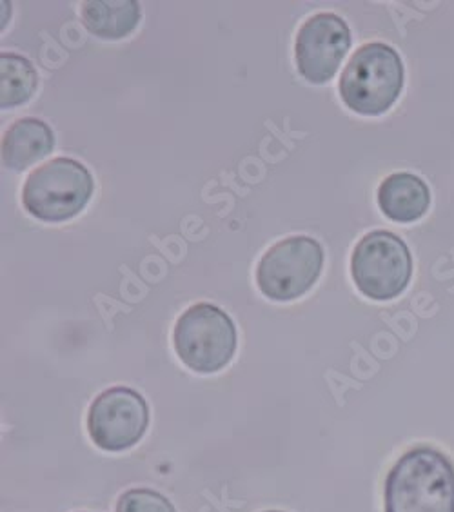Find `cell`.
Returning a JSON list of instances; mask_svg holds the SVG:
<instances>
[{"label":"cell","mask_w":454,"mask_h":512,"mask_svg":"<svg viewBox=\"0 0 454 512\" xmlns=\"http://www.w3.org/2000/svg\"><path fill=\"white\" fill-rule=\"evenodd\" d=\"M384 512H454V465L442 451L420 445L387 474Z\"/></svg>","instance_id":"cell-1"},{"label":"cell","mask_w":454,"mask_h":512,"mask_svg":"<svg viewBox=\"0 0 454 512\" xmlns=\"http://www.w3.org/2000/svg\"><path fill=\"white\" fill-rule=\"evenodd\" d=\"M338 89L351 111L366 117L382 115L404 89V62L387 44H366L347 62Z\"/></svg>","instance_id":"cell-2"},{"label":"cell","mask_w":454,"mask_h":512,"mask_svg":"<svg viewBox=\"0 0 454 512\" xmlns=\"http://www.w3.org/2000/svg\"><path fill=\"white\" fill-rule=\"evenodd\" d=\"M237 325L224 309L200 302L186 309L173 329L178 360L198 375H213L237 353Z\"/></svg>","instance_id":"cell-3"},{"label":"cell","mask_w":454,"mask_h":512,"mask_svg":"<svg viewBox=\"0 0 454 512\" xmlns=\"http://www.w3.org/2000/svg\"><path fill=\"white\" fill-rule=\"evenodd\" d=\"M93 189L95 182L84 164L73 158H53L26 178L22 204L42 222H66L88 206Z\"/></svg>","instance_id":"cell-4"},{"label":"cell","mask_w":454,"mask_h":512,"mask_svg":"<svg viewBox=\"0 0 454 512\" xmlns=\"http://www.w3.org/2000/svg\"><path fill=\"white\" fill-rule=\"evenodd\" d=\"M351 275L362 295L385 302L402 295L413 275V258L404 240L391 231H371L351 255Z\"/></svg>","instance_id":"cell-5"},{"label":"cell","mask_w":454,"mask_h":512,"mask_svg":"<svg viewBox=\"0 0 454 512\" xmlns=\"http://www.w3.org/2000/svg\"><path fill=\"white\" fill-rule=\"evenodd\" d=\"M324 266V249L315 238H284L269 247L257 267V286L275 302H291L315 286Z\"/></svg>","instance_id":"cell-6"},{"label":"cell","mask_w":454,"mask_h":512,"mask_svg":"<svg viewBox=\"0 0 454 512\" xmlns=\"http://www.w3.org/2000/svg\"><path fill=\"white\" fill-rule=\"evenodd\" d=\"M89 438L104 453H124L139 445L149 427L146 398L131 387H111L91 402L88 411Z\"/></svg>","instance_id":"cell-7"},{"label":"cell","mask_w":454,"mask_h":512,"mask_svg":"<svg viewBox=\"0 0 454 512\" xmlns=\"http://www.w3.org/2000/svg\"><path fill=\"white\" fill-rule=\"evenodd\" d=\"M351 48V30L335 13H316L302 24L295 40L298 73L311 84L333 79Z\"/></svg>","instance_id":"cell-8"},{"label":"cell","mask_w":454,"mask_h":512,"mask_svg":"<svg viewBox=\"0 0 454 512\" xmlns=\"http://www.w3.org/2000/svg\"><path fill=\"white\" fill-rule=\"evenodd\" d=\"M55 148V135L46 122L20 119L6 129L2 137V162L8 169L24 171L48 157Z\"/></svg>","instance_id":"cell-9"},{"label":"cell","mask_w":454,"mask_h":512,"mask_svg":"<svg viewBox=\"0 0 454 512\" xmlns=\"http://www.w3.org/2000/svg\"><path fill=\"white\" fill-rule=\"evenodd\" d=\"M378 206L393 222L409 224L424 217L431 206V191L413 173H395L378 188Z\"/></svg>","instance_id":"cell-10"},{"label":"cell","mask_w":454,"mask_h":512,"mask_svg":"<svg viewBox=\"0 0 454 512\" xmlns=\"http://www.w3.org/2000/svg\"><path fill=\"white\" fill-rule=\"evenodd\" d=\"M80 17L89 33L106 40H119L133 33L140 22L137 0H91L84 2Z\"/></svg>","instance_id":"cell-11"},{"label":"cell","mask_w":454,"mask_h":512,"mask_svg":"<svg viewBox=\"0 0 454 512\" xmlns=\"http://www.w3.org/2000/svg\"><path fill=\"white\" fill-rule=\"evenodd\" d=\"M39 75L30 60L17 53L0 55V106L17 108L33 97Z\"/></svg>","instance_id":"cell-12"},{"label":"cell","mask_w":454,"mask_h":512,"mask_svg":"<svg viewBox=\"0 0 454 512\" xmlns=\"http://www.w3.org/2000/svg\"><path fill=\"white\" fill-rule=\"evenodd\" d=\"M115 512H177L164 494L139 487L120 494Z\"/></svg>","instance_id":"cell-13"},{"label":"cell","mask_w":454,"mask_h":512,"mask_svg":"<svg viewBox=\"0 0 454 512\" xmlns=\"http://www.w3.org/2000/svg\"><path fill=\"white\" fill-rule=\"evenodd\" d=\"M262 512H284V511H262Z\"/></svg>","instance_id":"cell-14"}]
</instances>
